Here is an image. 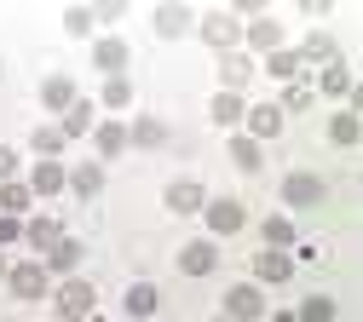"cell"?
I'll list each match as a JSON object with an SVG mask.
<instances>
[{
	"mask_svg": "<svg viewBox=\"0 0 363 322\" xmlns=\"http://www.w3.org/2000/svg\"><path fill=\"white\" fill-rule=\"evenodd\" d=\"M254 75V58L248 52H219V92H242Z\"/></svg>",
	"mask_w": 363,
	"mask_h": 322,
	"instance_id": "obj_14",
	"label": "cell"
},
{
	"mask_svg": "<svg viewBox=\"0 0 363 322\" xmlns=\"http://www.w3.org/2000/svg\"><path fill=\"white\" fill-rule=\"evenodd\" d=\"M323 196H329V184L317 178V173H306V167L283 178V207H300L306 213V207H323Z\"/></svg>",
	"mask_w": 363,
	"mask_h": 322,
	"instance_id": "obj_3",
	"label": "cell"
},
{
	"mask_svg": "<svg viewBox=\"0 0 363 322\" xmlns=\"http://www.w3.org/2000/svg\"><path fill=\"white\" fill-rule=\"evenodd\" d=\"M231 161H237L242 173H259V161H265V150L254 144V138H242V132H237V138H231Z\"/></svg>",
	"mask_w": 363,
	"mask_h": 322,
	"instance_id": "obj_33",
	"label": "cell"
},
{
	"mask_svg": "<svg viewBox=\"0 0 363 322\" xmlns=\"http://www.w3.org/2000/svg\"><path fill=\"white\" fill-rule=\"evenodd\" d=\"M208 115H213L219 127H237V121L248 115V104H242V92H213V104H208Z\"/></svg>",
	"mask_w": 363,
	"mask_h": 322,
	"instance_id": "obj_26",
	"label": "cell"
},
{
	"mask_svg": "<svg viewBox=\"0 0 363 322\" xmlns=\"http://www.w3.org/2000/svg\"><path fill=\"white\" fill-rule=\"evenodd\" d=\"M23 184H29V196H58L64 190V161H35V173Z\"/></svg>",
	"mask_w": 363,
	"mask_h": 322,
	"instance_id": "obj_18",
	"label": "cell"
},
{
	"mask_svg": "<svg viewBox=\"0 0 363 322\" xmlns=\"http://www.w3.org/2000/svg\"><path fill=\"white\" fill-rule=\"evenodd\" d=\"M202 40L213 46V52H237V40H242V18H237L231 6L202 12Z\"/></svg>",
	"mask_w": 363,
	"mask_h": 322,
	"instance_id": "obj_1",
	"label": "cell"
},
{
	"mask_svg": "<svg viewBox=\"0 0 363 322\" xmlns=\"http://www.w3.org/2000/svg\"><path fill=\"white\" fill-rule=\"evenodd\" d=\"M93 144H99L104 161H116V156L127 150V127H121V121H99V127H93Z\"/></svg>",
	"mask_w": 363,
	"mask_h": 322,
	"instance_id": "obj_23",
	"label": "cell"
},
{
	"mask_svg": "<svg viewBox=\"0 0 363 322\" xmlns=\"http://www.w3.org/2000/svg\"><path fill=\"white\" fill-rule=\"evenodd\" d=\"M93 115H99L93 104H86V98H75V104L64 110V121H58V132H64V138H81V132H93V127H99Z\"/></svg>",
	"mask_w": 363,
	"mask_h": 322,
	"instance_id": "obj_24",
	"label": "cell"
},
{
	"mask_svg": "<svg viewBox=\"0 0 363 322\" xmlns=\"http://www.w3.org/2000/svg\"><path fill=\"white\" fill-rule=\"evenodd\" d=\"M58 236H64V230H58V219H52V213H40V219H23V242H29L35 253H47Z\"/></svg>",
	"mask_w": 363,
	"mask_h": 322,
	"instance_id": "obj_20",
	"label": "cell"
},
{
	"mask_svg": "<svg viewBox=\"0 0 363 322\" xmlns=\"http://www.w3.org/2000/svg\"><path fill=\"white\" fill-rule=\"evenodd\" d=\"M202 213H208V230H213V236H237V230L248 224V213H242L237 196H219V202H208Z\"/></svg>",
	"mask_w": 363,
	"mask_h": 322,
	"instance_id": "obj_6",
	"label": "cell"
},
{
	"mask_svg": "<svg viewBox=\"0 0 363 322\" xmlns=\"http://www.w3.org/2000/svg\"><path fill=\"white\" fill-rule=\"evenodd\" d=\"M127 144H139V150H156V144H167V127L156 121V115H139L127 127Z\"/></svg>",
	"mask_w": 363,
	"mask_h": 322,
	"instance_id": "obj_27",
	"label": "cell"
},
{
	"mask_svg": "<svg viewBox=\"0 0 363 322\" xmlns=\"http://www.w3.org/2000/svg\"><path fill=\"white\" fill-rule=\"evenodd\" d=\"M162 202H167L173 213H202V207H208V190H202V184H196V178H173Z\"/></svg>",
	"mask_w": 363,
	"mask_h": 322,
	"instance_id": "obj_13",
	"label": "cell"
},
{
	"mask_svg": "<svg viewBox=\"0 0 363 322\" xmlns=\"http://www.w3.org/2000/svg\"><path fill=\"white\" fill-rule=\"evenodd\" d=\"M29 144H35V156H40V161H58L69 138H64L58 127H35V138H29Z\"/></svg>",
	"mask_w": 363,
	"mask_h": 322,
	"instance_id": "obj_31",
	"label": "cell"
},
{
	"mask_svg": "<svg viewBox=\"0 0 363 322\" xmlns=\"http://www.w3.org/2000/svg\"><path fill=\"white\" fill-rule=\"evenodd\" d=\"M0 75H6V64H0Z\"/></svg>",
	"mask_w": 363,
	"mask_h": 322,
	"instance_id": "obj_41",
	"label": "cell"
},
{
	"mask_svg": "<svg viewBox=\"0 0 363 322\" xmlns=\"http://www.w3.org/2000/svg\"><path fill=\"white\" fill-rule=\"evenodd\" d=\"M81 242L75 236H58L52 248H47V259H40V270H47V276H75V265H81Z\"/></svg>",
	"mask_w": 363,
	"mask_h": 322,
	"instance_id": "obj_9",
	"label": "cell"
},
{
	"mask_svg": "<svg viewBox=\"0 0 363 322\" xmlns=\"http://www.w3.org/2000/svg\"><path fill=\"white\" fill-rule=\"evenodd\" d=\"M12 242H23V219H6V213H0V253H6Z\"/></svg>",
	"mask_w": 363,
	"mask_h": 322,
	"instance_id": "obj_37",
	"label": "cell"
},
{
	"mask_svg": "<svg viewBox=\"0 0 363 322\" xmlns=\"http://www.w3.org/2000/svg\"><path fill=\"white\" fill-rule=\"evenodd\" d=\"M121 305H127V316H133V322H145V316H156V305H162V294H156V282H133Z\"/></svg>",
	"mask_w": 363,
	"mask_h": 322,
	"instance_id": "obj_19",
	"label": "cell"
},
{
	"mask_svg": "<svg viewBox=\"0 0 363 322\" xmlns=\"http://www.w3.org/2000/svg\"><path fill=\"white\" fill-rule=\"evenodd\" d=\"M64 184H69L75 196H99V190H104V167H99V161H81V167L64 173Z\"/></svg>",
	"mask_w": 363,
	"mask_h": 322,
	"instance_id": "obj_21",
	"label": "cell"
},
{
	"mask_svg": "<svg viewBox=\"0 0 363 322\" xmlns=\"http://www.w3.org/2000/svg\"><path fill=\"white\" fill-rule=\"evenodd\" d=\"M259 316H265V294H259V282L225 288V322H259Z\"/></svg>",
	"mask_w": 363,
	"mask_h": 322,
	"instance_id": "obj_4",
	"label": "cell"
},
{
	"mask_svg": "<svg viewBox=\"0 0 363 322\" xmlns=\"http://www.w3.org/2000/svg\"><path fill=\"white\" fill-rule=\"evenodd\" d=\"M133 104V81L127 75H110L104 81V110H127Z\"/></svg>",
	"mask_w": 363,
	"mask_h": 322,
	"instance_id": "obj_34",
	"label": "cell"
},
{
	"mask_svg": "<svg viewBox=\"0 0 363 322\" xmlns=\"http://www.w3.org/2000/svg\"><path fill=\"white\" fill-rule=\"evenodd\" d=\"M0 282H6V253H0Z\"/></svg>",
	"mask_w": 363,
	"mask_h": 322,
	"instance_id": "obj_40",
	"label": "cell"
},
{
	"mask_svg": "<svg viewBox=\"0 0 363 322\" xmlns=\"http://www.w3.org/2000/svg\"><path fill=\"white\" fill-rule=\"evenodd\" d=\"M271 322H300V316L294 311H271Z\"/></svg>",
	"mask_w": 363,
	"mask_h": 322,
	"instance_id": "obj_39",
	"label": "cell"
},
{
	"mask_svg": "<svg viewBox=\"0 0 363 322\" xmlns=\"http://www.w3.org/2000/svg\"><path fill=\"white\" fill-rule=\"evenodd\" d=\"M294 316H300V322H335L340 311H335V299H329V294H306Z\"/></svg>",
	"mask_w": 363,
	"mask_h": 322,
	"instance_id": "obj_32",
	"label": "cell"
},
{
	"mask_svg": "<svg viewBox=\"0 0 363 322\" xmlns=\"http://www.w3.org/2000/svg\"><path fill=\"white\" fill-rule=\"evenodd\" d=\"M289 276H294V259H289V253H277V248L254 253V282H271V288H277V282H289Z\"/></svg>",
	"mask_w": 363,
	"mask_h": 322,
	"instance_id": "obj_15",
	"label": "cell"
},
{
	"mask_svg": "<svg viewBox=\"0 0 363 322\" xmlns=\"http://www.w3.org/2000/svg\"><path fill=\"white\" fill-rule=\"evenodd\" d=\"M64 29L69 35H86V29H93V6H64Z\"/></svg>",
	"mask_w": 363,
	"mask_h": 322,
	"instance_id": "obj_36",
	"label": "cell"
},
{
	"mask_svg": "<svg viewBox=\"0 0 363 322\" xmlns=\"http://www.w3.org/2000/svg\"><path fill=\"white\" fill-rule=\"evenodd\" d=\"M311 92H323V98H352V69H346V64H329L323 75H317Z\"/></svg>",
	"mask_w": 363,
	"mask_h": 322,
	"instance_id": "obj_28",
	"label": "cell"
},
{
	"mask_svg": "<svg viewBox=\"0 0 363 322\" xmlns=\"http://www.w3.org/2000/svg\"><path fill=\"white\" fill-rule=\"evenodd\" d=\"M213 322H225V316H213Z\"/></svg>",
	"mask_w": 363,
	"mask_h": 322,
	"instance_id": "obj_42",
	"label": "cell"
},
{
	"mask_svg": "<svg viewBox=\"0 0 363 322\" xmlns=\"http://www.w3.org/2000/svg\"><path fill=\"white\" fill-rule=\"evenodd\" d=\"M259 236H265V248L289 253V248H294V219H289V213H271V219L259 224Z\"/></svg>",
	"mask_w": 363,
	"mask_h": 322,
	"instance_id": "obj_25",
	"label": "cell"
},
{
	"mask_svg": "<svg viewBox=\"0 0 363 322\" xmlns=\"http://www.w3.org/2000/svg\"><path fill=\"white\" fill-rule=\"evenodd\" d=\"M75 98H81V92H75V81H69V75H47V81H40V110L64 115Z\"/></svg>",
	"mask_w": 363,
	"mask_h": 322,
	"instance_id": "obj_16",
	"label": "cell"
},
{
	"mask_svg": "<svg viewBox=\"0 0 363 322\" xmlns=\"http://www.w3.org/2000/svg\"><path fill=\"white\" fill-rule=\"evenodd\" d=\"M242 40L254 46V52H265V58H271V52H283V23L271 18V12H259L254 23H242Z\"/></svg>",
	"mask_w": 363,
	"mask_h": 322,
	"instance_id": "obj_8",
	"label": "cell"
},
{
	"mask_svg": "<svg viewBox=\"0 0 363 322\" xmlns=\"http://www.w3.org/2000/svg\"><path fill=\"white\" fill-rule=\"evenodd\" d=\"M29 207H35V196H29L23 178H6V184H0V213H6V219H23Z\"/></svg>",
	"mask_w": 363,
	"mask_h": 322,
	"instance_id": "obj_22",
	"label": "cell"
},
{
	"mask_svg": "<svg viewBox=\"0 0 363 322\" xmlns=\"http://www.w3.org/2000/svg\"><path fill=\"white\" fill-rule=\"evenodd\" d=\"M329 138H335V144H340V150H352V144H357V138H363V121H357V110H340V115L329 121Z\"/></svg>",
	"mask_w": 363,
	"mask_h": 322,
	"instance_id": "obj_30",
	"label": "cell"
},
{
	"mask_svg": "<svg viewBox=\"0 0 363 322\" xmlns=\"http://www.w3.org/2000/svg\"><path fill=\"white\" fill-rule=\"evenodd\" d=\"M242 121H248V132H242V138H254V144H265V138H277V132H283V121H289V115H283L277 104H254V110H248Z\"/></svg>",
	"mask_w": 363,
	"mask_h": 322,
	"instance_id": "obj_10",
	"label": "cell"
},
{
	"mask_svg": "<svg viewBox=\"0 0 363 322\" xmlns=\"http://www.w3.org/2000/svg\"><path fill=\"white\" fill-rule=\"evenodd\" d=\"M294 52H300V64H306V69H311V64H323V69H329V64H340V46H335V35H323V29H311V35L294 46Z\"/></svg>",
	"mask_w": 363,
	"mask_h": 322,
	"instance_id": "obj_11",
	"label": "cell"
},
{
	"mask_svg": "<svg viewBox=\"0 0 363 322\" xmlns=\"http://www.w3.org/2000/svg\"><path fill=\"white\" fill-rule=\"evenodd\" d=\"M311 98H317V92H311L306 81H289V92H283V104H277V110L294 115V110H311Z\"/></svg>",
	"mask_w": 363,
	"mask_h": 322,
	"instance_id": "obj_35",
	"label": "cell"
},
{
	"mask_svg": "<svg viewBox=\"0 0 363 322\" xmlns=\"http://www.w3.org/2000/svg\"><path fill=\"white\" fill-rule=\"evenodd\" d=\"M265 75H271V81H300L306 64H300L294 46H283V52H271V58H265Z\"/></svg>",
	"mask_w": 363,
	"mask_h": 322,
	"instance_id": "obj_29",
	"label": "cell"
},
{
	"mask_svg": "<svg viewBox=\"0 0 363 322\" xmlns=\"http://www.w3.org/2000/svg\"><path fill=\"white\" fill-rule=\"evenodd\" d=\"M6 288L18 299H40V294L52 288V276L40 270V259H18V265H6Z\"/></svg>",
	"mask_w": 363,
	"mask_h": 322,
	"instance_id": "obj_5",
	"label": "cell"
},
{
	"mask_svg": "<svg viewBox=\"0 0 363 322\" xmlns=\"http://www.w3.org/2000/svg\"><path fill=\"white\" fill-rule=\"evenodd\" d=\"M213 265H219L213 236H196V242H185V248H179V270H185V276H213Z\"/></svg>",
	"mask_w": 363,
	"mask_h": 322,
	"instance_id": "obj_7",
	"label": "cell"
},
{
	"mask_svg": "<svg viewBox=\"0 0 363 322\" xmlns=\"http://www.w3.org/2000/svg\"><path fill=\"white\" fill-rule=\"evenodd\" d=\"M150 23H156V35H162V40H179L196 18H191V6H156V12H150Z\"/></svg>",
	"mask_w": 363,
	"mask_h": 322,
	"instance_id": "obj_17",
	"label": "cell"
},
{
	"mask_svg": "<svg viewBox=\"0 0 363 322\" xmlns=\"http://www.w3.org/2000/svg\"><path fill=\"white\" fill-rule=\"evenodd\" d=\"M127 64H133V52H127V40H116V35L93 40V69H104V81H110V75H121Z\"/></svg>",
	"mask_w": 363,
	"mask_h": 322,
	"instance_id": "obj_12",
	"label": "cell"
},
{
	"mask_svg": "<svg viewBox=\"0 0 363 322\" xmlns=\"http://www.w3.org/2000/svg\"><path fill=\"white\" fill-rule=\"evenodd\" d=\"M52 305H58L64 322H86V316H93V305H99V294H93V282H81V276H64Z\"/></svg>",
	"mask_w": 363,
	"mask_h": 322,
	"instance_id": "obj_2",
	"label": "cell"
},
{
	"mask_svg": "<svg viewBox=\"0 0 363 322\" xmlns=\"http://www.w3.org/2000/svg\"><path fill=\"white\" fill-rule=\"evenodd\" d=\"M6 178H18V150L0 144V184H6Z\"/></svg>",
	"mask_w": 363,
	"mask_h": 322,
	"instance_id": "obj_38",
	"label": "cell"
}]
</instances>
